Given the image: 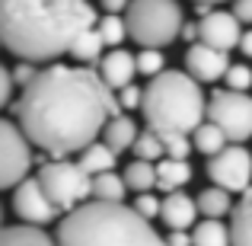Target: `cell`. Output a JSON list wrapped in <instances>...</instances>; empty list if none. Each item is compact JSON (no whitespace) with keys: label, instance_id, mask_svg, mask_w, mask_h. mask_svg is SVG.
I'll use <instances>...</instances> for the list:
<instances>
[{"label":"cell","instance_id":"cell-1","mask_svg":"<svg viewBox=\"0 0 252 246\" xmlns=\"http://www.w3.org/2000/svg\"><path fill=\"white\" fill-rule=\"evenodd\" d=\"M122 115L118 96L90 68L51 64L38 80L26 86L16 99V122L48 160L83 154L105 131V125Z\"/></svg>","mask_w":252,"mask_h":246},{"label":"cell","instance_id":"cell-2","mask_svg":"<svg viewBox=\"0 0 252 246\" xmlns=\"http://www.w3.org/2000/svg\"><path fill=\"white\" fill-rule=\"evenodd\" d=\"M99 16L90 0H0V42L19 61H55L70 55Z\"/></svg>","mask_w":252,"mask_h":246},{"label":"cell","instance_id":"cell-3","mask_svg":"<svg viewBox=\"0 0 252 246\" xmlns=\"http://www.w3.org/2000/svg\"><path fill=\"white\" fill-rule=\"evenodd\" d=\"M58 246H166L150 221L128 205L86 202L58 221Z\"/></svg>","mask_w":252,"mask_h":246},{"label":"cell","instance_id":"cell-4","mask_svg":"<svg viewBox=\"0 0 252 246\" xmlns=\"http://www.w3.org/2000/svg\"><path fill=\"white\" fill-rule=\"evenodd\" d=\"M141 112L147 118V128L157 135H195L204 125L208 103L195 77L166 70L144 86Z\"/></svg>","mask_w":252,"mask_h":246},{"label":"cell","instance_id":"cell-5","mask_svg":"<svg viewBox=\"0 0 252 246\" xmlns=\"http://www.w3.org/2000/svg\"><path fill=\"white\" fill-rule=\"evenodd\" d=\"M125 23H128V35L141 48H157V51L172 45L176 35L185 29L179 0H131Z\"/></svg>","mask_w":252,"mask_h":246},{"label":"cell","instance_id":"cell-6","mask_svg":"<svg viewBox=\"0 0 252 246\" xmlns=\"http://www.w3.org/2000/svg\"><path fill=\"white\" fill-rule=\"evenodd\" d=\"M38 182L45 185L51 202L61 208V214L83 208L86 198H93V176L80 163L70 160H45L38 170Z\"/></svg>","mask_w":252,"mask_h":246},{"label":"cell","instance_id":"cell-7","mask_svg":"<svg viewBox=\"0 0 252 246\" xmlns=\"http://www.w3.org/2000/svg\"><path fill=\"white\" fill-rule=\"evenodd\" d=\"M35 163L32 157V141L19 122L0 118V189H16L29 179V170Z\"/></svg>","mask_w":252,"mask_h":246},{"label":"cell","instance_id":"cell-8","mask_svg":"<svg viewBox=\"0 0 252 246\" xmlns=\"http://www.w3.org/2000/svg\"><path fill=\"white\" fill-rule=\"evenodd\" d=\"M208 122H214L233 144L252 138V96L233 90H214L208 103Z\"/></svg>","mask_w":252,"mask_h":246},{"label":"cell","instance_id":"cell-9","mask_svg":"<svg viewBox=\"0 0 252 246\" xmlns=\"http://www.w3.org/2000/svg\"><path fill=\"white\" fill-rule=\"evenodd\" d=\"M208 176L217 189H227V192H249L252 182V154L243 144H230L223 154L211 157L208 160Z\"/></svg>","mask_w":252,"mask_h":246},{"label":"cell","instance_id":"cell-10","mask_svg":"<svg viewBox=\"0 0 252 246\" xmlns=\"http://www.w3.org/2000/svg\"><path fill=\"white\" fill-rule=\"evenodd\" d=\"M13 211L29 227H45L55 217H61V208L48 198V192L38 182V176H29L23 185H16V192H13Z\"/></svg>","mask_w":252,"mask_h":246},{"label":"cell","instance_id":"cell-11","mask_svg":"<svg viewBox=\"0 0 252 246\" xmlns=\"http://www.w3.org/2000/svg\"><path fill=\"white\" fill-rule=\"evenodd\" d=\"M198 29H201V45H208V48L230 51L233 45L240 48V38H243L240 19L227 10H208L198 19Z\"/></svg>","mask_w":252,"mask_h":246},{"label":"cell","instance_id":"cell-12","mask_svg":"<svg viewBox=\"0 0 252 246\" xmlns=\"http://www.w3.org/2000/svg\"><path fill=\"white\" fill-rule=\"evenodd\" d=\"M185 68H189V77H195L198 83H214L220 77H227L230 61L227 51L208 48V45H191L189 55H185Z\"/></svg>","mask_w":252,"mask_h":246},{"label":"cell","instance_id":"cell-13","mask_svg":"<svg viewBox=\"0 0 252 246\" xmlns=\"http://www.w3.org/2000/svg\"><path fill=\"white\" fill-rule=\"evenodd\" d=\"M96 74L112 93L125 90V86H131V77L137 74V55H131V51H125V48L109 51V55L99 61Z\"/></svg>","mask_w":252,"mask_h":246},{"label":"cell","instance_id":"cell-14","mask_svg":"<svg viewBox=\"0 0 252 246\" xmlns=\"http://www.w3.org/2000/svg\"><path fill=\"white\" fill-rule=\"evenodd\" d=\"M198 202L195 198H189L185 192H172V195L163 198V211H160V217H163V224H166L169 230H189L191 224L198 221Z\"/></svg>","mask_w":252,"mask_h":246},{"label":"cell","instance_id":"cell-15","mask_svg":"<svg viewBox=\"0 0 252 246\" xmlns=\"http://www.w3.org/2000/svg\"><path fill=\"white\" fill-rule=\"evenodd\" d=\"M137 138H141V131H137L134 118H128V115H115L109 125H105V131H102V141L109 144L115 154L131 150V147L137 144Z\"/></svg>","mask_w":252,"mask_h":246},{"label":"cell","instance_id":"cell-16","mask_svg":"<svg viewBox=\"0 0 252 246\" xmlns=\"http://www.w3.org/2000/svg\"><path fill=\"white\" fill-rule=\"evenodd\" d=\"M191 179V166L189 160H160L157 163V189L166 192V195H172V192H179L185 182Z\"/></svg>","mask_w":252,"mask_h":246},{"label":"cell","instance_id":"cell-17","mask_svg":"<svg viewBox=\"0 0 252 246\" xmlns=\"http://www.w3.org/2000/svg\"><path fill=\"white\" fill-rule=\"evenodd\" d=\"M0 246H58V240H55V237H48L42 227L13 224V227L0 230Z\"/></svg>","mask_w":252,"mask_h":246},{"label":"cell","instance_id":"cell-18","mask_svg":"<svg viewBox=\"0 0 252 246\" xmlns=\"http://www.w3.org/2000/svg\"><path fill=\"white\" fill-rule=\"evenodd\" d=\"M115 157H118V154H115V150H112L105 141H96V144H90V147L83 150L77 163H80L83 170L90 173L93 179H96V176H105V173H115Z\"/></svg>","mask_w":252,"mask_h":246},{"label":"cell","instance_id":"cell-19","mask_svg":"<svg viewBox=\"0 0 252 246\" xmlns=\"http://www.w3.org/2000/svg\"><path fill=\"white\" fill-rule=\"evenodd\" d=\"M198 211H201L208 221H220L223 214H230V208H236L233 198H230L227 189H217V185H208V189L198 192Z\"/></svg>","mask_w":252,"mask_h":246},{"label":"cell","instance_id":"cell-20","mask_svg":"<svg viewBox=\"0 0 252 246\" xmlns=\"http://www.w3.org/2000/svg\"><path fill=\"white\" fill-rule=\"evenodd\" d=\"M230 240H233V246H252V189L236 202V208H233Z\"/></svg>","mask_w":252,"mask_h":246},{"label":"cell","instance_id":"cell-21","mask_svg":"<svg viewBox=\"0 0 252 246\" xmlns=\"http://www.w3.org/2000/svg\"><path fill=\"white\" fill-rule=\"evenodd\" d=\"M125 176L118 173H105V176H96L93 179V202L99 205H125Z\"/></svg>","mask_w":252,"mask_h":246},{"label":"cell","instance_id":"cell-22","mask_svg":"<svg viewBox=\"0 0 252 246\" xmlns=\"http://www.w3.org/2000/svg\"><path fill=\"white\" fill-rule=\"evenodd\" d=\"M230 138L223 135L220 128H217L214 122H204L201 128L191 135V144H195V150H201V154H208V157H217V154H223V150L230 147Z\"/></svg>","mask_w":252,"mask_h":246},{"label":"cell","instance_id":"cell-23","mask_svg":"<svg viewBox=\"0 0 252 246\" xmlns=\"http://www.w3.org/2000/svg\"><path fill=\"white\" fill-rule=\"evenodd\" d=\"M191 243H195V246H233L227 224L208 221V217H204L201 224H195V230H191Z\"/></svg>","mask_w":252,"mask_h":246},{"label":"cell","instance_id":"cell-24","mask_svg":"<svg viewBox=\"0 0 252 246\" xmlns=\"http://www.w3.org/2000/svg\"><path fill=\"white\" fill-rule=\"evenodd\" d=\"M102 48H105V42H102V35H99V29H90V32H83V35L74 42L70 58H74V61H83V64H96V68H99V61H102Z\"/></svg>","mask_w":252,"mask_h":246},{"label":"cell","instance_id":"cell-25","mask_svg":"<svg viewBox=\"0 0 252 246\" xmlns=\"http://www.w3.org/2000/svg\"><path fill=\"white\" fill-rule=\"evenodd\" d=\"M125 185L134 189L137 195H144L147 189H154V185H157V166L147 163V160L128 163V166H125Z\"/></svg>","mask_w":252,"mask_h":246},{"label":"cell","instance_id":"cell-26","mask_svg":"<svg viewBox=\"0 0 252 246\" xmlns=\"http://www.w3.org/2000/svg\"><path fill=\"white\" fill-rule=\"evenodd\" d=\"M134 157L137 160H147V163H160V160H166V147H163V138L157 135V131H141V138H137V144H134Z\"/></svg>","mask_w":252,"mask_h":246},{"label":"cell","instance_id":"cell-27","mask_svg":"<svg viewBox=\"0 0 252 246\" xmlns=\"http://www.w3.org/2000/svg\"><path fill=\"white\" fill-rule=\"evenodd\" d=\"M96 29H99V35H102V42L112 45V51L128 38V23H125V16H109V13H105L96 23Z\"/></svg>","mask_w":252,"mask_h":246},{"label":"cell","instance_id":"cell-28","mask_svg":"<svg viewBox=\"0 0 252 246\" xmlns=\"http://www.w3.org/2000/svg\"><path fill=\"white\" fill-rule=\"evenodd\" d=\"M163 64H166L163 51L144 48L141 55H137V74H144V77H160V74H166V70H163Z\"/></svg>","mask_w":252,"mask_h":246},{"label":"cell","instance_id":"cell-29","mask_svg":"<svg viewBox=\"0 0 252 246\" xmlns=\"http://www.w3.org/2000/svg\"><path fill=\"white\" fill-rule=\"evenodd\" d=\"M163 147H166L169 160H189V154L195 150V144L189 141V135H160Z\"/></svg>","mask_w":252,"mask_h":246},{"label":"cell","instance_id":"cell-30","mask_svg":"<svg viewBox=\"0 0 252 246\" xmlns=\"http://www.w3.org/2000/svg\"><path fill=\"white\" fill-rule=\"evenodd\" d=\"M227 90H233V93H246L249 86H252V68H246V64H230V70H227Z\"/></svg>","mask_w":252,"mask_h":246},{"label":"cell","instance_id":"cell-31","mask_svg":"<svg viewBox=\"0 0 252 246\" xmlns=\"http://www.w3.org/2000/svg\"><path fill=\"white\" fill-rule=\"evenodd\" d=\"M131 208H134L137 214L144 217V221H154V217L163 211V202H160L157 195H150V192H144V195H137V198H134V205H131Z\"/></svg>","mask_w":252,"mask_h":246},{"label":"cell","instance_id":"cell-32","mask_svg":"<svg viewBox=\"0 0 252 246\" xmlns=\"http://www.w3.org/2000/svg\"><path fill=\"white\" fill-rule=\"evenodd\" d=\"M38 74H42V70H38L35 64H29V61H19L16 68H13V83H16V86H23V90H26V86H32V83L38 80Z\"/></svg>","mask_w":252,"mask_h":246},{"label":"cell","instance_id":"cell-33","mask_svg":"<svg viewBox=\"0 0 252 246\" xmlns=\"http://www.w3.org/2000/svg\"><path fill=\"white\" fill-rule=\"evenodd\" d=\"M118 105H122V115H125V109H141L144 105V90L141 86H125V90H118Z\"/></svg>","mask_w":252,"mask_h":246},{"label":"cell","instance_id":"cell-34","mask_svg":"<svg viewBox=\"0 0 252 246\" xmlns=\"http://www.w3.org/2000/svg\"><path fill=\"white\" fill-rule=\"evenodd\" d=\"M13 86H16L13 83V70H6L3 64H0V109L13 99Z\"/></svg>","mask_w":252,"mask_h":246},{"label":"cell","instance_id":"cell-35","mask_svg":"<svg viewBox=\"0 0 252 246\" xmlns=\"http://www.w3.org/2000/svg\"><path fill=\"white\" fill-rule=\"evenodd\" d=\"M99 6H102L109 16H122V10L128 13V6H131V0H99Z\"/></svg>","mask_w":252,"mask_h":246},{"label":"cell","instance_id":"cell-36","mask_svg":"<svg viewBox=\"0 0 252 246\" xmlns=\"http://www.w3.org/2000/svg\"><path fill=\"white\" fill-rule=\"evenodd\" d=\"M233 16L240 23H252V0H233Z\"/></svg>","mask_w":252,"mask_h":246},{"label":"cell","instance_id":"cell-37","mask_svg":"<svg viewBox=\"0 0 252 246\" xmlns=\"http://www.w3.org/2000/svg\"><path fill=\"white\" fill-rule=\"evenodd\" d=\"M166 246H195V243H191V237L185 234V230H172L166 237Z\"/></svg>","mask_w":252,"mask_h":246},{"label":"cell","instance_id":"cell-38","mask_svg":"<svg viewBox=\"0 0 252 246\" xmlns=\"http://www.w3.org/2000/svg\"><path fill=\"white\" fill-rule=\"evenodd\" d=\"M182 38H185V42H195V38H201V29H198V23H185Z\"/></svg>","mask_w":252,"mask_h":246},{"label":"cell","instance_id":"cell-39","mask_svg":"<svg viewBox=\"0 0 252 246\" xmlns=\"http://www.w3.org/2000/svg\"><path fill=\"white\" fill-rule=\"evenodd\" d=\"M240 51L246 58H252V29L249 32H243V38H240Z\"/></svg>","mask_w":252,"mask_h":246},{"label":"cell","instance_id":"cell-40","mask_svg":"<svg viewBox=\"0 0 252 246\" xmlns=\"http://www.w3.org/2000/svg\"><path fill=\"white\" fill-rule=\"evenodd\" d=\"M198 6H214V3H223V0H195Z\"/></svg>","mask_w":252,"mask_h":246},{"label":"cell","instance_id":"cell-41","mask_svg":"<svg viewBox=\"0 0 252 246\" xmlns=\"http://www.w3.org/2000/svg\"><path fill=\"white\" fill-rule=\"evenodd\" d=\"M0 230H3V211H0Z\"/></svg>","mask_w":252,"mask_h":246},{"label":"cell","instance_id":"cell-42","mask_svg":"<svg viewBox=\"0 0 252 246\" xmlns=\"http://www.w3.org/2000/svg\"><path fill=\"white\" fill-rule=\"evenodd\" d=\"M0 48H3V42H0Z\"/></svg>","mask_w":252,"mask_h":246}]
</instances>
